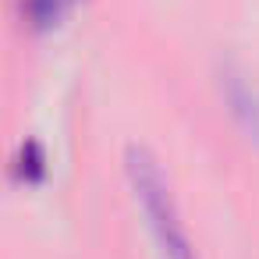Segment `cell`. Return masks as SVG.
<instances>
[{
    "mask_svg": "<svg viewBox=\"0 0 259 259\" xmlns=\"http://www.w3.org/2000/svg\"><path fill=\"white\" fill-rule=\"evenodd\" d=\"M124 174H128L132 195L149 224V234H153L160 255L163 259H199L160 156L142 142H128L124 146Z\"/></svg>",
    "mask_w": 259,
    "mask_h": 259,
    "instance_id": "6da1fadb",
    "label": "cell"
},
{
    "mask_svg": "<svg viewBox=\"0 0 259 259\" xmlns=\"http://www.w3.org/2000/svg\"><path fill=\"white\" fill-rule=\"evenodd\" d=\"M220 89H224V103H227L231 117L241 124V132H248V139H259V93L252 89V82L238 68H224Z\"/></svg>",
    "mask_w": 259,
    "mask_h": 259,
    "instance_id": "7a4b0ae2",
    "label": "cell"
},
{
    "mask_svg": "<svg viewBox=\"0 0 259 259\" xmlns=\"http://www.w3.org/2000/svg\"><path fill=\"white\" fill-rule=\"evenodd\" d=\"M71 4H75V0H22V15H25V22L32 29L47 32V29H54L71 11Z\"/></svg>",
    "mask_w": 259,
    "mask_h": 259,
    "instance_id": "3957f363",
    "label": "cell"
}]
</instances>
